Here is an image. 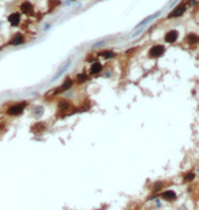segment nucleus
<instances>
[{
	"instance_id": "a211bd4d",
	"label": "nucleus",
	"mask_w": 199,
	"mask_h": 210,
	"mask_svg": "<svg viewBox=\"0 0 199 210\" xmlns=\"http://www.w3.org/2000/svg\"><path fill=\"white\" fill-rule=\"evenodd\" d=\"M49 3H50V8H55L56 6H59V4H60L59 0H49Z\"/></svg>"
},
{
	"instance_id": "0eeeda50",
	"label": "nucleus",
	"mask_w": 199,
	"mask_h": 210,
	"mask_svg": "<svg viewBox=\"0 0 199 210\" xmlns=\"http://www.w3.org/2000/svg\"><path fill=\"white\" fill-rule=\"evenodd\" d=\"M177 37H179V33L176 30H170V31H168V33L165 34V41L166 42H169V44H172V42H175L176 40H177Z\"/></svg>"
},
{
	"instance_id": "2eb2a0df",
	"label": "nucleus",
	"mask_w": 199,
	"mask_h": 210,
	"mask_svg": "<svg viewBox=\"0 0 199 210\" xmlns=\"http://www.w3.org/2000/svg\"><path fill=\"white\" fill-rule=\"evenodd\" d=\"M162 188H164V183H161V181H158V183H154L153 188H151V192L157 194V192H160V191H162Z\"/></svg>"
},
{
	"instance_id": "9d476101",
	"label": "nucleus",
	"mask_w": 199,
	"mask_h": 210,
	"mask_svg": "<svg viewBox=\"0 0 199 210\" xmlns=\"http://www.w3.org/2000/svg\"><path fill=\"white\" fill-rule=\"evenodd\" d=\"M8 22L12 25V26H18L21 22V14L19 12H14V14H11L10 17H8Z\"/></svg>"
},
{
	"instance_id": "39448f33",
	"label": "nucleus",
	"mask_w": 199,
	"mask_h": 210,
	"mask_svg": "<svg viewBox=\"0 0 199 210\" xmlns=\"http://www.w3.org/2000/svg\"><path fill=\"white\" fill-rule=\"evenodd\" d=\"M72 85H74V81H72V79H70V78H67L64 82H63V85L60 86L59 89H56L55 93H63V91L70 90V89L72 87Z\"/></svg>"
},
{
	"instance_id": "423d86ee",
	"label": "nucleus",
	"mask_w": 199,
	"mask_h": 210,
	"mask_svg": "<svg viewBox=\"0 0 199 210\" xmlns=\"http://www.w3.org/2000/svg\"><path fill=\"white\" fill-rule=\"evenodd\" d=\"M184 12H185V6L180 4V6H177V7H175V10H173V11L168 15V18H179V17H181Z\"/></svg>"
},
{
	"instance_id": "7ed1b4c3",
	"label": "nucleus",
	"mask_w": 199,
	"mask_h": 210,
	"mask_svg": "<svg viewBox=\"0 0 199 210\" xmlns=\"http://www.w3.org/2000/svg\"><path fill=\"white\" fill-rule=\"evenodd\" d=\"M164 53H165V46H162V45H154V46H151L149 50L150 57H160V56H162Z\"/></svg>"
},
{
	"instance_id": "6e6552de",
	"label": "nucleus",
	"mask_w": 199,
	"mask_h": 210,
	"mask_svg": "<svg viewBox=\"0 0 199 210\" xmlns=\"http://www.w3.org/2000/svg\"><path fill=\"white\" fill-rule=\"evenodd\" d=\"M21 11L26 15H30L31 12H33V4H31L30 2H23L21 4Z\"/></svg>"
},
{
	"instance_id": "f03ea898",
	"label": "nucleus",
	"mask_w": 199,
	"mask_h": 210,
	"mask_svg": "<svg viewBox=\"0 0 199 210\" xmlns=\"http://www.w3.org/2000/svg\"><path fill=\"white\" fill-rule=\"evenodd\" d=\"M27 107V103L26 101H22V103H17L14 105H11L10 108L7 109V115L10 116H19V115L25 111V108Z\"/></svg>"
},
{
	"instance_id": "dca6fc26",
	"label": "nucleus",
	"mask_w": 199,
	"mask_h": 210,
	"mask_svg": "<svg viewBox=\"0 0 199 210\" xmlns=\"http://www.w3.org/2000/svg\"><path fill=\"white\" fill-rule=\"evenodd\" d=\"M194 177H195V175L192 173V172H187V173L183 176V181H184V183H189V181L194 180Z\"/></svg>"
},
{
	"instance_id": "9b49d317",
	"label": "nucleus",
	"mask_w": 199,
	"mask_h": 210,
	"mask_svg": "<svg viewBox=\"0 0 199 210\" xmlns=\"http://www.w3.org/2000/svg\"><path fill=\"white\" fill-rule=\"evenodd\" d=\"M101 70H102V64H101L100 62H94L93 64H91V67H90V74L91 75H96V74H98V72H101Z\"/></svg>"
},
{
	"instance_id": "4468645a",
	"label": "nucleus",
	"mask_w": 199,
	"mask_h": 210,
	"mask_svg": "<svg viewBox=\"0 0 199 210\" xmlns=\"http://www.w3.org/2000/svg\"><path fill=\"white\" fill-rule=\"evenodd\" d=\"M98 55L101 57H105V59H110V57H115V52H113V50H102Z\"/></svg>"
},
{
	"instance_id": "f257e3e1",
	"label": "nucleus",
	"mask_w": 199,
	"mask_h": 210,
	"mask_svg": "<svg viewBox=\"0 0 199 210\" xmlns=\"http://www.w3.org/2000/svg\"><path fill=\"white\" fill-rule=\"evenodd\" d=\"M77 112H79V111L75 108L74 104L67 100H62L58 104V117H67V116H71V115H74Z\"/></svg>"
},
{
	"instance_id": "1a4fd4ad",
	"label": "nucleus",
	"mask_w": 199,
	"mask_h": 210,
	"mask_svg": "<svg viewBox=\"0 0 199 210\" xmlns=\"http://www.w3.org/2000/svg\"><path fill=\"white\" fill-rule=\"evenodd\" d=\"M23 42H25V37H23V34H21V33H17L10 41L11 45H21V44H23Z\"/></svg>"
},
{
	"instance_id": "ddd939ff",
	"label": "nucleus",
	"mask_w": 199,
	"mask_h": 210,
	"mask_svg": "<svg viewBox=\"0 0 199 210\" xmlns=\"http://www.w3.org/2000/svg\"><path fill=\"white\" fill-rule=\"evenodd\" d=\"M31 131H33L34 134H40V132L45 131V123H37V124H34V126L31 127Z\"/></svg>"
},
{
	"instance_id": "f8f14e48",
	"label": "nucleus",
	"mask_w": 199,
	"mask_h": 210,
	"mask_svg": "<svg viewBox=\"0 0 199 210\" xmlns=\"http://www.w3.org/2000/svg\"><path fill=\"white\" fill-rule=\"evenodd\" d=\"M185 40H187V42L189 44V45H195V44L199 42V36H198V34L191 33V34H188Z\"/></svg>"
},
{
	"instance_id": "f3484780",
	"label": "nucleus",
	"mask_w": 199,
	"mask_h": 210,
	"mask_svg": "<svg viewBox=\"0 0 199 210\" xmlns=\"http://www.w3.org/2000/svg\"><path fill=\"white\" fill-rule=\"evenodd\" d=\"M86 79H87V76L85 74H79V75H78V78H77V82H78V83H82V82H85Z\"/></svg>"
},
{
	"instance_id": "20e7f679",
	"label": "nucleus",
	"mask_w": 199,
	"mask_h": 210,
	"mask_svg": "<svg viewBox=\"0 0 199 210\" xmlns=\"http://www.w3.org/2000/svg\"><path fill=\"white\" fill-rule=\"evenodd\" d=\"M161 198L164 200H168V202H175V200L177 199V194L173 190H164L162 192H161Z\"/></svg>"
}]
</instances>
